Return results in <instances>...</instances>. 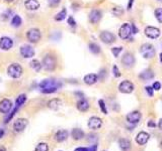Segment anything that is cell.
Returning <instances> with one entry per match:
<instances>
[{"mask_svg": "<svg viewBox=\"0 0 162 151\" xmlns=\"http://www.w3.org/2000/svg\"><path fill=\"white\" fill-rule=\"evenodd\" d=\"M148 126H149V127H155L156 125H155V123L154 122H153V121H149V122H148V124H147Z\"/></svg>", "mask_w": 162, "mask_h": 151, "instance_id": "obj_45", "label": "cell"}, {"mask_svg": "<svg viewBox=\"0 0 162 151\" xmlns=\"http://www.w3.org/2000/svg\"><path fill=\"white\" fill-rule=\"evenodd\" d=\"M1 81H2V80H1V78H0V83H1Z\"/></svg>", "mask_w": 162, "mask_h": 151, "instance_id": "obj_52", "label": "cell"}, {"mask_svg": "<svg viewBox=\"0 0 162 151\" xmlns=\"http://www.w3.org/2000/svg\"><path fill=\"white\" fill-rule=\"evenodd\" d=\"M127 121L130 123V124H137V123H139V121H140L141 119V113L139 111H133L131 113H129L127 115Z\"/></svg>", "mask_w": 162, "mask_h": 151, "instance_id": "obj_15", "label": "cell"}, {"mask_svg": "<svg viewBox=\"0 0 162 151\" xmlns=\"http://www.w3.org/2000/svg\"><path fill=\"white\" fill-rule=\"evenodd\" d=\"M22 67L19 63H11V65L7 68V74L9 77L13 78V79H19L22 75Z\"/></svg>", "mask_w": 162, "mask_h": 151, "instance_id": "obj_3", "label": "cell"}, {"mask_svg": "<svg viewBox=\"0 0 162 151\" xmlns=\"http://www.w3.org/2000/svg\"><path fill=\"white\" fill-rule=\"evenodd\" d=\"M139 77H140L141 80L147 82V81H150L151 79L154 78V73H153V71H151V70H145L144 72L141 73Z\"/></svg>", "mask_w": 162, "mask_h": 151, "instance_id": "obj_25", "label": "cell"}, {"mask_svg": "<svg viewBox=\"0 0 162 151\" xmlns=\"http://www.w3.org/2000/svg\"><path fill=\"white\" fill-rule=\"evenodd\" d=\"M112 71H114V75H115L116 78H119L121 76V73H120L119 68H118V67H116V66L112 67Z\"/></svg>", "mask_w": 162, "mask_h": 151, "instance_id": "obj_41", "label": "cell"}, {"mask_svg": "<svg viewBox=\"0 0 162 151\" xmlns=\"http://www.w3.org/2000/svg\"><path fill=\"white\" fill-rule=\"evenodd\" d=\"M145 90H146L148 96H150V97H153V94H154V92H153V91H154V89H153L152 87H146Z\"/></svg>", "mask_w": 162, "mask_h": 151, "instance_id": "obj_40", "label": "cell"}, {"mask_svg": "<svg viewBox=\"0 0 162 151\" xmlns=\"http://www.w3.org/2000/svg\"><path fill=\"white\" fill-rule=\"evenodd\" d=\"M100 38L102 40L103 43H106V44H111L115 42V35L112 34L110 31H101V33L100 34Z\"/></svg>", "mask_w": 162, "mask_h": 151, "instance_id": "obj_17", "label": "cell"}, {"mask_svg": "<svg viewBox=\"0 0 162 151\" xmlns=\"http://www.w3.org/2000/svg\"><path fill=\"white\" fill-rule=\"evenodd\" d=\"M76 107H77V109L79 110L80 112H86L87 110L89 109V103L85 99L82 98L77 102V104H76Z\"/></svg>", "mask_w": 162, "mask_h": 151, "instance_id": "obj_22", "label": "cell"}, {"mask_svg": "<svg viewBox=\"0 0 162 151\" xmlns=\"http://www.w3.org/2000/svg\"><path fill=\"white\" fill-rule=\"evenodd\" d=\"M149 138H150V135L148 134L147 132L141 131L140 133H138V135L136 137V142L139 145H145L148 142Z\"/></svg>", "mask_w": 162, "mask_h": 151, "instance_id": "obj_18", "label": "cell"}, {"mask_svg": "<svg viewBox=\"0 0 162 151\" xmlns=\"http://www.w3.org/2000/svg\"><path fill=\"white\" fill-rule=\"evenodd\" d=\"M28 124H29V121L26 120V119L19 118V119H17V120L14 122V124H13V129H14V131L17 132V133H19V132H22L25 129Z\"/></svg>", "mask_w": 162, "mask_h": 151, "instance_id": "obj_9", "label": "cell"}, {"mask_svg": "<svg viewBox=\"0 0 162 151\" xmlns=\"http://www.w3.org/2000/svg\"><path fill=\"white\" fill-rule=\"evenodd\" d=\"M96 149H97V146L93 145V146H91L90 148H89V151H96Z\"/></svg>", "mask_w": 162, "mask_h": 151, "instance_id": "obj_46", "label": "cell"}, {"mask_svg": "<svg viewBox=\"0 0 162 151\" xmlns=\"http://www.w3.org/2000/svg\"><path fill=\"white\" fill-rule=\"evenodd\" d=\"M67 21H68V24H69L70 26H72V27H75V26H76V21L74 20V18L72 17V16L68 17V19H67Z\"/></svg>", "mask_w": 162, "mask_h": 151, "instance_id": "obj_39", "label": "cell"}, {"mask_svg": "<svg viewBox=\"0 0 162 151\" xmlns=\"http://www.w3.org/2000/svg\"><path fill=\"white\" fill-rule=\"evenodd\" d=\"M13 47V40L8 36H2L0 38V49L9 50Z\"/></svg>", "mask_w": 162, "mask_h": 151, "instance_id": "obj_13", "label": "cell"}, {"mask_svg": "<svg viewBox=\"0 0 162 151\" xmlns=\"http://www.w3.org/2000/svg\"><path fill=\"white\" fill-rule=\"evenodd\" d=\"M68 131L66 130H59L56 132L55 134V140L57 142H63V141H65L67 138H68Z\"/></svg>", "mask_w": 162, "mask_h": 151, "instance_id": "obj_21", "label": "cell"}, {"mask_svg": "<svg viewBox=\"0 0 162 151\" xmlns=\"http://www.w3.org/2000/svg\"><path fill=\"white\" fill-rule=\"evenodd\" d=\"M22 23V19L19 15H14L11 19V25L13 27H19Z\"/></svg>", "mask_w": 162, "mask_h": 151, "instance_id": "obj_28", "label": "cell"}, {"mask_svg": "<svg viewBox=\"0 0 162 151\" xmlns=\"http://www.w3.org/2000/svg\"><path fill=\"white\" fill-rule=\"evenodd\" d=\"M160 61L162 62V53H160Z\"/></svg>", "mask_w": 162, "mask_h": 151, "instance_id": "obj_49", "label": "cell"}, {"mask_svg": "<svg viewBox=\"0 0 162 151\" xmlns=\"http://www.w3.org/2000/svg\"><path fill=\"white\" fill-rule=\"evenodd\" d=\"M19 107H16V106H15V108H14V109H13V110H12V111L10 112V113H11V114H10V115H9V116H8V117H7V118L5 119V123H8V122H9V121L11 120V119L13 118V116H14V115H15V114H16V112H17V110H19Z\"/></svg>", "mask_w": 162, "mask_h": 151, "instance_id": "obj_36", "label": "cell"}, {"mask_svg": "<svg viewBox=\"0 0 162 151\" xmlns=\"http://www.w3.org/2000/svg\"><path fill=\"white\" fill-rule=\"evenodd\" d=\"M144 31H145L146 36H148V38L152 39L159 38L160 35V29H158L157 27H154V26H147Z\"/></svg>", "mask_w": 162, "mask_h": 151, "instance_id": "obj_14", "label": "cell"}, {"mask_svg": "<svg viewBox=\"0 0 162 151\" xmlns=\"http://www.w3.org/2000/svg\"><path fill=\"white\" fill-rule=\"evenodd\" d=\"M132 34V26L129 23H124L119 30V35L122 39H128Z\"/></svg>", "mask_w": 162, "mask_h": 151, "instance_id": "obj_6", "label": "cell"}, {"mask_svg": "<svg viewBox=\"0 0 162 151\" xmlns=\"http://www.w3.org/2000/svg\"><path fill=\"white\" fill-rule=\"evenodd\" d=\"M40 38H42V33H40V30L38 28H30L26 33V38L31 43H39L40 40Z\"/></svg>", "mask_w": 162, "mask_h": 151, "instance_id": "obj_4", "label": "cell"}, {"mask_svg": "<svg viewBox=\"0 0 162 151\" xmlns=\"http://www.w3.org/2000/svg\"><path fill=\"white\" fill-rule=\"evenodd\" d=\"M111 13L114 14L115 16H122L124 14V9L120 7V6H116V7H114L111 10Z\"/></svg>", "mask_w": 162, "mask_h": 151, "instance_id": "obj_33", "label": "cell"}, {"mask_svg": "<svg viewBox=\"0 0 162 151\" xmlns=\"http://www.w3.org/2000/svg\"><path fill=\"white\" fill-rule=\"evenodd\" d=\"M6 1H7V2H12L13 0H6Z\"/></svg>", "mask_w": 162, "mask_h": 151, "instance_id": "obj_50", "label": "cell"}, {"mask_svg": "<svg viewBox=\"0 0 162 151\" xmlns=\"http://www.w3.org/2000/svg\"><path fill=\"white\" fill-rule=\"evenodd\" d=\"M74 151H89V148H86V147H78V148H76Z\"/></svg>", "mask_w": 162, "mask_h": 151, "instance_id": "obj_43", "label": "cell"}, {"mask_svg": "<svg viewBox=\"0 0 162 151\" xmlns=\"http://www.w3.org/2000/svg\"><path fill=\"white\" fill-rule=\"evenodd\" d=\"M152 88L154 89L155 91H159V90L161 89V84L159 83V82H155V83L153 84Z\"/></svg>", "mask_w": 162, "mask_h": 151, "instance_id": "obj_42", "label": "cell"}, {"mask_svg": "<svg viewBox=\"0 0 162 151\" xmlns=\"http://www.w3.org/2000/svg\"><path fill=\"white\" fill-rule=\"evenodd\" d=\"M25 101H26V96L25 95H19V97L16 98V101H15V106L16 107H19L20 108L22 105H24L25 103Z\"/></svg>", "mask_w": 162, "mask_h": 151, "instance_id": "obj_30", "label": "cell"}, {"mask_svg": "<svg viewBox=\"0 0 162 151\" xmlns=\"http://www.w3.org/2000/svg\"><path fill=\"white\" fill-rule=\"evenodd\" d=\"M66 16H67V11H66L65 8H63L59 13H57V14L55 15V20L56 21H62V20L65 19Z\"/></svg>", "mask_w": 162, "mask_h": 151, "instance_id": "obj_29", "label": "cell"}, {"mask_svg": "<svg viewBox=\"0 0 162 151\" xmlns=\"http://www.w3.org/2000/svg\"><path fill=\"white\" fill-rule=\"evenodd\" d=\"M158 127H159V129H161L162 130V119L159 121V123H158Z\"/></svg>", "mask_w": 162, "mask_h": 151, "instance_id": "obj_48", "label": "cell"}, {"mask_svg": "<svg viewBox=\"0 0 162 151\" xmlns=\"http://www.w3.org/2000/svg\"><path fill=\"white\" fill-rule=\"evenodd\" d=\"M133 2H134V0H130V1H129V5H128V9H129V10H131L132 5H133Z\"/></svg>", "mask_w": 162, "mask_h": 151, "instance_id": "obj_44", "label": "cell"}, {"mask_svg": "<svg viewBox=\"0 0 162 151\" xmlns=\"http://www.w3.org/2000/svg\"><path fill=\"white\" fill-rule=\"evenodd\" d=\"M119 90L123 94H131L134 91V85L130 81H123L119 86Z\"/></svg>", "mask_w": 162, "mask_h": 151, "instance_id": "obj_10", "label": "cell"}, {"mask_svg": "<svg viewBox=\"0 0 162 151\" xmlns=\"http://www.w3.org/2000/svg\"><path fill=\"white\" fill-rule=\"evenodd\" d=\"M42 67L45 71L47 72H53L57 67V61L56 58L53 54H46L43 58Z\"/></svg>", "mask_w": 162, "mask_h": 151, "instance_id": "obj_2", "label": "cell"}, {"mask_svg": "<svg viewBox=\"0 0 162 151\" xmlns=\"http://www.w3.org/2000/svg\"><path fill=\"white\" fill-rule=\"evenodd\" d=\"M119 145L122 151H131V142L128 139L122 138L119 140Z\"/></svg>", "mask_w": 162, "mask_h": 151, "instance_id": "obj_24", "label": "cell"}, {"mask_svg": "<svg viewBox=\"0 0 162 151\" xmlns=\"http://www.w3.org/2000/svg\"><path fill=\"white\" fill-rule=\"evenodd\" d=\"M20 54L24 58H30L35 56V49L30 44H24L20 48Z\"/></svg>", "mask_w": 162, "mask_h": 151, "instance_id": "obj_8", "label": "cell"}, {"mask_svg": "<svg viewBox=\"0 0 162 151\" xmlns=\"http://www.w3.org/2000/svg\"><path fill=\"white\" fill-rule=\"evenodd\" d=\"M35 151H49V145L46 142H40L37 145Z\"/></svg>", "mask_w": 162, "mask_h": 151, "instance_id": "obj_32", "label": "cell"}, {"mask_svg": "<svg viewBox=\"0 0 162 151\" xmlns=\"http://www.w3.org/2000/svg\"><path fill=\"white\" fill-rule=\"evenodd\" d=\"M24 6L30 11H35L40 8V2L38 0H25Z\"/></svg>", "mask_w": 162, "mask_h": 151, "instance_id": "obj_19", "label": "cell"}, {"mask_svg": "<svg viewBox=\"0 0 162 151\" xmlns=\"http://www.w3.org/2000/svg\"><path fill=\"white\" fill-rule=\"evenodd\" d=\"M3 135H4V130L3 129H0V139L2 138Z\"/></svg>", "mask_w": 162, "mask_h": 151, "instance_id": "obj_47", "label": "cell"}, {"mask_svg": "<svg viewBox=\"0 0 162 151\" xmlns=\"http://www.w3.org/2000/svg\"><path fill=\"white\" fill-rule=\"evenodd\" d=\"M71 136L74 140H81L84 137V132L79 128H75V129L72 130Z\"/></svg>", "mask_w": 162, "mask_h": 151, "instance_id": "obj_26", "label": "cell"}, {"mask_svg": "<svg viewBox=\"0 0 162 151\" xmlns=\"http://www.w3.org/2000/svg\"><path fill=\"white\" fill-rule=\"evenodd\" d=\"M30 66L35 72H40L43 68L42 67V63H40L38 59H33V61L30 63Z\"/></svg>", "mask_w": 162, "mask_h": 151, "instance_id": "obj_27", "label": "cell"}, {"mask_svg": "<svg viewBox=\"0 0 162 151\" xmlns=\"http://www.w3.org/2000/svg\"><path fill=\"white\" fill-rule=\"evenodd\" d=\"M89 50L94 53V54H97V53H100V48L98 47V45L96 43H89Z\"/></svg>", "mask_w": 162, "mask_h": 151, "instance_id": "obj_31", "label": "cell"}, {"mask_svg": "<svg viewBox=\"0 0 162 151\" xmlns=\"http://www.w3.org/2000/svg\"><path fill=\"white\" fill-rule=\"evenodd\" d=\"M140 53L145 58H152L155 56V48L150 43L143 44L140 48Z\"/></svg>", "mask_w": 162, "mask_h": 151, "instance_id": "obj_5", "label": "cell"}, {"mask_svg": "<svg viewBox=\"0 0 162 151\" xmlns=\"http://www.w3.org/2000/svg\"><path fill=\"white\" fill-rule=\"evenodd\" d=\"M155 16L156 19L158 20L160 23H162V8H157L155 10Z\"/></svg>", "mask_w": 162, "mask_h": 151, "instance_id": "obj_35", "label": "cell"}, {"mask_svg": "<svg viewBox=\"0 0 162 151\" xmlns=\"http://www.w3.org/2000/svg\"><path fill=\"white\" fill-rule=\"evenodd\" d=\"M12 109V103L9 99H3L0 101V113L8 114Z\"/></svg>", "mask_w": 162, "mask_h": 151, "instance_id": "obj_11", "label": "cell"}, {"mask_svg": "<svg viewBox=\"0 0 162 151\" xmlns=\"http://www.w3.org/2000/svg\"><path fill=\"white\" fill-rule=\"evenodd\" d=\"M101 16H102V13L100 10L93 9V10H91L90 13H89V21L93 24H96L97 22H100V20L101 19Z\"/></svg>", "mask_w": 162, "mask_h": 151, "instance_id": "obj_16", "label": "cell"}, {"mask_svg": "<svg viewBox=\"0 0 162 151\" xmlns=\"http://www.w3.org/2000/svg\"><path fill=\"white\" fill-rule=\"evenodd\" d=\"M61 2V0H48L49 5L51 7H56L59 5V3Z\"/></svg>", "mask_w": 162, "mask_h": 151, "instance_id": "obj_38", "label": "cell"}, {"mask_svg": "<svg viewBox=\"0 0 162 151\" xmlns=\"http://www.w3.org/2000/svg\"><path fill=\"white\" fill-rule=\"evenodd\" d=\"M101 126H102V121H101L100 118L94 116V117H91L88 120V127H89V129H91V130H98V129H100Z\"/></svg>", "mask_w": 162, "mask_h": 151, "instance_id": "obj_12", "label": "cell"}, {"mask_svg": "<svg viewBox=\"0 0 162 151\" xmlns=\"http://www.w3.org/2000/svg\"><path fill=\"white\" fill-rule=\"evenodd\" d=\"M98 105H100V110L102 111V113L106 115V114H107V109H106L105 101H103V100H100V101H98Z\"/></svg>", "mask_w": 162, "mask_h": 151, "instance_id": "obj_34", "label": "cell"}, {"mask_svg": "<svg viewBox=\"0 0 162 151\" xmlns=\"http://www.w3.org/2000/svg\"><path fill=\"white\" fill-rule=\"evenodd\" d=\"M160 146H161V148H162V140H161V142H160Z\"/></svg>", "mask_w": 162, "mask_h": 151, "instance_id": "obj_51", "label": "cell"}, {"mask_svg": "<svg viewBox=\"0 0 162 151\" xmlns=\"http://www.w3.org/2000/svg\"><path fill=\"white\" fill-rule=\"evenodd\" d=\"M122 65L125 68H130L135 65V58L131 53H126L122 58Z\"/></svg>", "mask_w": 162, "mask_h": 151, "instance_id": "obj_7", "label": "cell"}, {"mask_svg": "<svg viewBox=\"0 0 162 151\" xmlns=\"http://www.w3.org/2000/svg\"><path fill=\"white\" fill-rule=\"evenodd\" d=\"M83 81L86 85L91 86V85H94L98 81V76L95 74H88L83 78Z\"/></svg>", "mask_w": 162, "mask_h": 151, "instance_id": "obj_20", "label": "cell"}, {"mask_svg": "<svg viewBox=\"0 0 162 151\" xmlns=\"http://www.w3.org/2000/svg\"><path fill=\"white\" fill-rule=\"evenodd\" d=\"M62 106V101L60 99H52L51 101H49V103H48V107L54 110V111H56V110H58L60 107Z\"/></svg>", "mask_w": 162, "mask_h": 151, "instance_id": "obj_23", "label": "cell"}, {"mask_svg": "<svg viewBox=\"0 0 162 151\" xmlns=\"http://www.w3.org/2000/svg\"><path fill=\"white\" fill-rule=\"evenodd\" d=\"M61 87V84L54 79H46L43 80L39 84V88L40 92L44 94H53Z\"/></svg>", "mask_w": 162, "mask_h": 151, "instance_id": "obj_1", "label": "cell"}, {"mask_svg": "<svg viewBox=\"0 0 162 151\" xmlns=\"http://www.w3.org/2000/svg\"><path fill=\"white\" fill-rule=\"evenodd\" d=\"M122 50H123V48H122V47H120V48H111V52H112V53H114V56L116 58L119 57V54L121 53Z\"/></svg>", "mask_w": 162, "mask_h": 151, "instance_id": "obj_37", "label": "cell"}]
</instances>
